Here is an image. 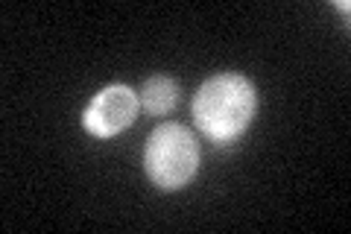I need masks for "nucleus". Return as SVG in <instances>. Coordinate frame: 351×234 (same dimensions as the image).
<instances>
[{"instance_id":"f03ea898","label":"nucleus","mask_w":351,"mask_h":234,"mask_svg":"<svg viewBox=\"0 0 351 234\" xmlns=\"http://www.w3.org/2000/svg\"><path fill=\"white\" fill-rule=\"evenodd\" d=\"M144 170L158 191H182L199 170V143L182 124H161L149 132Z\"/></svg>"},{"instance_id":"20e7f679","label":"nucleus","mask_w":351,"mask_h":234,"mask_svg":"<svg viewBox=\"0 0 351 234\" xmlns=\"http://www.w3.org/2000/svg\"><path fill=\"white\" fill-rule=\"evenodd\" d=\"M138 103H141V108L149 111V115H156V117L170 115L176 108V103H179V82L170 80V76H161V73L149 76L138 91Z\"/></svg>"},{"instance_id":"7ed1b4c3","label":"nucleus","mask_w":351,"mask_h":234,"mask_svg":"<svg viewBox=\"0 0 351 234\" xmlns=\"http://www.w3.org/2000/svg\"><path fill=\"white\" fill-rule=\"evenodd\" d=\"M138 108V91H132L129 85H108L103 91H97L94 100L88 103L82 126L94 138H114L135 124Z\"/></svg>"},{"instance_id":"f257e3e1","label":"nucleus","mask_w":351,"mask_h":234,"mask_svg":"<svg viewBox=\"0 0 351 234\" xmlns=\"http://www.w3.org/2000/svg\"><path fill=\"white\" fill-rule=\"evenodd\" d=\"M258 108V94L246 76L214 73L193 97V120L214 143H234L249 129Z\"/></svg>"}]
</instances>
